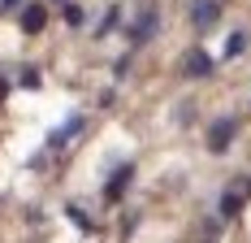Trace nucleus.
I'll return each mask as SVG.
<instances>
[{
	"label": "nucleus",
	"instance_id": "39448f33",
	"mask_svg": "<svg viewBox=\"0 0 251 243\" xmlns=\"http://www.w3.org/2000/svg\"><path fill=\"white\" fill-rule=\"evenodd\" d=\"M0 96H4V83H0Z\"/></svg>",
	"mask_w": 251,
	"mask_h": 243
},
{
	"label": "nucleus",
	"instance_id": "7ed1b4c3",
	"mask_svg": "<svg viewBox=\"0 0 251 243\" xmlns=\"http://www.w3.org/2000/svg\"><path fill=\"white\" fill-rule=\"evenodd\" d=\"M191 18H195V22H200V26H208V22H217V4H212V0H200V4H195V9H191Z\"/></svg>",
	"mask_w": 251,
	"mask_h": 243
},
{
	"label": "nucleus",
	"instance_id": "20e7f679",
	"mask_svg": "<svg viewBox=\"0 0 251 243\" xmlns=\"http://www.w3.org/2000/svg\"><path fill=\"white\" fill-rule=\"evenodd\" d=\"M186 74H208V57L195 52V57H191V65H186Z\"/></svg>",
	"mask_w": 251,
	"mask_h": 243
},
{
	"label": "nucleus",
	"instance_id": "f03ea898",
	"mask_svg": "<svg viewBox=\"0 0 251 243\" xmlns=\"http://www.w3.org/2000/svg\"><path fill=\"white\" fill-rule=\"evenodd\" d=\"M44 18H48V13H44V4H26V9H22L26 30H44Z\"/></svg>",
	"mask_w": 251,
	"mask_h": 243
},
{
	"label": "nucleus",
	"instance_id": "f257e3e1",
	"mask_svg": "<svg viewBox=\"0 0 251 243\" xmlns=\"http://www.w3.org/2000/svg\"><path fill=\"white\" fill-rule=\"evenodd\" d=\"M229 139H234V122H217V126H212V135H208V148H212V152H221Z\"/></svg>",
	"mask_w": 251,
	"mask_h": 243
}]
</instances>
